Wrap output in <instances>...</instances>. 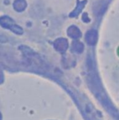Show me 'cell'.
<instances>
[{"label":"cell","mask_w":119,"mask_h":120,"mask_svg":"<svg viewBox=\"0 0 119 120\" xmlns=\"http://www.w3.org/2000/svg\"><path fill=\"white\" fill-rule=\"evenodd\" d=\"M118 56H119V47H118Z\"/></svg>","instance_id":"obj_1"}]
</instances>
